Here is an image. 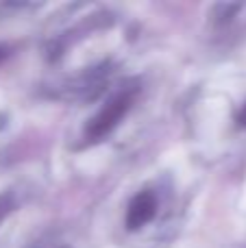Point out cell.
<instances>
[{
	"label": "cell",
	"mask_w": 246,
	"mask_h": 248,
	"mask_svg": "<svg viewBox=\"0 0 246 248\" xmlns=\"http://www.w3.org/2000/svg\"><path fill=\"white\" fill-rule=\"evenodd\" d=\"M157 202L155 196L151 192H142L133 198V202L129 205V211H126V227L129 229H139L142 224H146L148 220L155 216Z\"/></svg>",
	"instance_id": "2"
},
{
	"label": "cell",
	"mask_w": 246,
	"mask_h": 248,
	"mask_svg": "<svg viewBox=\"0 0 246 248\" xmlns=\"http://www.w3.org/2000/svg\"><path fill=\"white\" fill-rule=\"evenodd\" d=\"M9 209H11V202H9V196H0V220H2L4 216L9 214Z\"/></svg>",
	"instance_id": "3"
},
{
	"label": "cell",
	"mask_w": 246,
	"mask_h": 248,
	"mask_svg": "<svg viewBox=\"0 0 246 248\" xmlns=\"http://www.w3.org/2000/svg\"><path fill=\"white\" fill-rule=\"evenodd\" d=\"M4 59V48H0V61Z\"/></svg>",
	"instance_id": "5"
},
{
	"label": "cell",
	"mask_w": 246,
	"mask_h": 248,
	"mask_svg": "<svg viewBox=\"0 0 246 248\" xmlns=\"http://www.w3.org/2000/svg\"><path fill=\"white\" fill-rule=\"evenodd\" d=\"M129 103H131L129 94H122V96H118L116 100H111V103L90 122V126H87V140H100L103 135H107L118 124V120L124 116V111L129 109Z\"/></svg>",
	"instance_id": "1"
},
{
	"label": "cell",
	"mask_w": 246,
	"mask_h": 248,
	"mask_svg": "<svg viewBox=\"0 0 246 248\" xmlns=\"http://www.w3.org/2000/svg\"><path fill=\"white\" fill-rule=\"evenodd\" d=\"M238 122H240V126H246V105H244V109H242V111H240Z\"/></svg>",
	"instance_id": "4"
}]
</instances>
